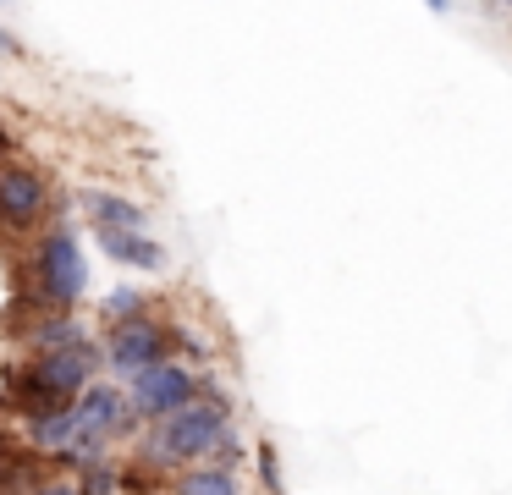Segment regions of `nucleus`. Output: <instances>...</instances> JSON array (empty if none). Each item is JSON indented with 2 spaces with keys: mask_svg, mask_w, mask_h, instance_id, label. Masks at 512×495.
<instances>
[{
  "mask_svg": "<svg viewBox=\"0 0 512 495\" xmlns=\"http://www.w3.org/2000/svg\"><path fill=\"white\" fill-rule=\"evenodd\" d=\"M226 418H232L226 396L215 391V385H199V402L182 407L177 418H166V424H160L155 435H149L144 462H149V468H166V462H199V457H215V446L226 440Z\"/></svg>",
  "mask_w": 512,
  "mask_h": 495,
  "instance_id": "obj_1",
  "label": "nucleus"
},
{
  "mask_svg": "<svg viewBox=\"0 0 512 495\" xmlns=\"http://www.w3.org/2000/svg\"><path fill=\"white\" fill-rule=\"evenodd\" d=\"M83 286H89V264H83L78 237H72V231H50V237L39 242V253H34V297H39V308L67 314V308L83 297Z\"/></svg>",
  "mask_w": 512,
  "mask_h": 495,
  "instance_id": "obj_2",
  "label": "nucleus"
},
{
  "mask_svg": "<svg viewBox=\"0 0 512 495\" xmlns=\"http://www.w3.org/2000/svg\"><path fill=\"white\" fill-rule=\"evenodd\" d=\"M171 341H188V336L144 314V319H127V325H111V336H105V358L138 380V374H149V369H160V363H166Z\"/></svg>",
  "mask_w": 512,
  "mask_h": 495,
  "instance_id": "obj_3",
  "label": "nucleus"
},
{
  "mask_svg": "<svg viewBox=\"0 0 512 495\" xmlns=\"http://www.w3.org/2000/svg\"><path fill=\"white\" fill-rule=\"evenodd\" d=\"M72 413H78V429H83V446H78V457H72V462H89V468H94L100 446L127 424V396L116 391V385L100 380V385H89V391L78 396V407H72Z\"/></svg>",
  "mask_w": 512,
  "mask_h": 495,
  "instance_id": "obj_4",
  "label": "nucleus"
},
{
  "mask_svg": "<svg viewBox=\"0 0 512 495\" xmlns=\"http://www.w3.org/2000/svg\"><path fill=\"white\" fill-rule=\"evenodd\" d=\"M199 402V385H193V374L182 369V363H160V369H149V374H138L133 380V407L144 418H177L182 407H193Z\"/></svg>",
  "mask_w": 512,
  "mask_h": 495,
  "instance_id": "obj_5",
  "label": "nucleus"
},
{
  "mask_svg": "<svg viewBox=\"0 0 512 495\" xmlns=\"http://www.w3.org/2000/svg\"><path fill=\"white\" fill-rule=\"evenodd\" d=\"M45 215V176L34 165H0V226H34Z\"/></svg>",
  "mask_w": 512,
  "mask_h": 495,
  "instance_id": "obj_6",
  "label": "nucleus"
},
{
  "mask_svg": "<svg viewBox=\"0 0 512 495\" xmlns=\"http://www.w3.org/2000/svg\"><path fill=\"white\" fill-rule=\"evenodd\" d=\"M100 248H105V259L138 264V270H160V264H166V248L149 242L144 231H100Z\"/></svg>",
  "mask_w": 512,
  "mask_h": 495,
  "instance_id": "obj_7",
  "label": "nucleus"
},
{
  "mask_svg": "<svg viewBox=\"0 0 512 495\" xmlns=\"http://www.w3.org/2000/svg\"><path fill=\"white\" fill-rule=\"evenodd\" d=\"M94 226L100 231H144V209L122 193H94Z\"/></svg>",
  "mask_w": 512,
  "mask_h": 495,
  "instance_id": "obj_8",
  "label": "nucleus"
},
{
  "mask_svg": "<svg viewBox=\"0 0 512 495\" xmlns=\"http://www.w3.org/2000/svg\"><path fill=\"white\" fill-rule=\"evenodd\" d=\"M182 495H237V473L232 468H193L182 479Z\"/></svg>",
  "mask_w": 512,
  "mask_h": 495,
  "instance_id": "obj_9",
  "label": "nucleus"
},
{
  "mask_svg": "<svg viewBox=\"0 0 512 495\" xmlns=\"http://www.w3.org/2000/svg\"><path fill=\"white\" fill-rule=\"evenodd\" d=\"M105 314H111L116 325H127V319H144V292H133V286H116V292L105 297Z\"/></svg>",
  "mask_w": 512,
  "mask_h": 495,
  "instance_id": "obj_10",
  "label": "nucleus"
},
{
  "mask_svg": "<svg viewBox=\"0 0 512 495\" xmlns=\"http://www.w3.org/2000/svg\"><path fill=\"white\" fill-rule=\"evenodd\" d=\"M116 490H122V473L105 468V462H94V468L83 473V484H78V495H116Z\"/></svg>",
  "mask_w": 512,
  "mask_h": 495,
  "instance_id": "obj_11",
  "label": "nucleus"
},
{
  "mask_svg": "<svg viewBox=\"0 0 512 495\" xmlns=\"http://www.w3.org/2000/svg\"><path fill=\"white\" fill-rule=\"evenodd\" d=\"M122 490H127V495H155V490H160L155 468H149V462H138V468H127V473H122Z\"/></svg>",
  "mask_w": 512,
  "mask_h": 495,
  "instance_id": "obj_12",
  "label": "nucleus"
},
{
  "mask_svg": "<svg viewBox=\"0 0 512 495\" xmlns=\"http://www.w3.org/2000/svg\"><path fill=\"white\" fill-rule=\"evenodd\" d=\"M259 479H265V490H281V462H276V446H259Z\"/></svg>",
  "mask_w": 512,
  "mask_h": 495,
  "instance_id": "obj_13",
  "label": "nucleus"
},
{
  "mask_svg": "<svg viewBox=\"0 0 512 495\" xmlns=\"http://www.w3.org/2000/svg\"><path fill=\"white\" fill-rule=\"evenodd\" d=\"M34 495H78V484H61L56 479V484H45V490H34Z\"/></svg>",
  "mask_w": 512,
  "mask_h": 495,
  "instance_id": "obj_14",
  "label": "nucleus"
},
{
  "mask_svg": "<svg viewBox=\"0 0 512 495\" xmlns=\"http://www.w3.org/2000/svg\"><path fill=\"white\" fill-rule=\"evenodd\" d=\"M6 154H12V132H6V121H0V165H6Z\"/></svg>",
  "mask_w": 512,
  "mask_h": 495,
  "instance_id": "obj_15",
  "label": "nucleus"
},
{
  "mask_svg": "<svg viewBox=\"0 0 512 495\" xmlns=\"http://www.w3.org/2000/svg\"><path fill=\"white\" fill-rule=\"evenodd\" d=\"M0 50H17V39H12V33H6V28H0Z\"/></svg>",
  "mask_w": 512,
  "mask_h": 495,
  "instance_id": "obj_16",
  "label": "nucleus"
}]
</instances>
